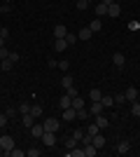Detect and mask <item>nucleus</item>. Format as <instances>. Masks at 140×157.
<instances>
[{
    "label": "nucleus",
    "mask_w": 140,
    "mask_h": 157,
    "mask_svg": "<svg viewBox=\"0 0 140 157\" xmlns=\"http://www.w3.org/2000/svg\"><path fill=\"white\" fill-rule=\"evenodd\" d=\"M7 120H9V117H7L5 113H0V129H5V127H7Z\"/></svg>",
    "instance_id": "f704fd0d"
},
{
    "label": "nucleus",
    "mask_w": 140,
    "mask_h": 157,
    "mask_svg": "<svg viewBox=\"0 0 140 157\" xmlns=\"http://www.w3.org/2000/svg\"><path fill=\"white\" fill-rule=\"evenodd\" d=\"M112 63L117 66V68H124V63H126V56H124L121 52H114V54H112Z\"/></svg>",
    "instance_id": "423d86ee"
},
{
    "label": "nucleus",
    "mask_w": 140,
    "mask_h": 157,
    "mask_svg": "<svg viewBox=\"0 0 140 157\" xmlns=\"http://www.w3.org/2000/svg\"><path fill=\"white\" fill-rule=\"evenodd\" d=\"M7 35H9V28L2 26V28H0V38H5V40H7Z\"/></svg>",
    "instance_id": "58836bf2"
},
{
    "label": "nucleus",
    "mask_w": 140,
    "mask_h": 157,
    "mask_svg": "<svg viewBox=\"0 0 140 157\" xmlns=\"http://www.w3.org/2000/svg\"><path fill=\"white\" fill-rule=\"evenodd\" d=\"M40 152H42L40 148H35V145H33L31 150H26V155H28V157H38V155H40Z\"/></svg>",
    "instance_id": "473e14b6"
},
{
    "label": "nucleus",
    "mask_w": 140,
    "mask_h": 157,
    "mask_svg": "<svg viewBox=\"0 0 140 157\" xmlns=\"http://www.w3.org/2000/svg\"><path fill=\"white\" fill-rule=\"evenodd\" d=\"M128 150H131V143H128V141H121V143L117 145V152H119V155H126Z\"/></svg>",
    "instance_id": "f3484780"
},
{
    "label": "nucleus",
    "mask_w": 140,
    "mask_h": 157,
    "mask_svg": "<svg viewBox=\"0 0 140 157\" xmlns=\"http://www.w3.org/2000/svg\"><path fill=\"white\" fill-rule=\"evenodd\" d=\"M100 98H103V92H100V89H91V92H89V101H100Z\"/></svg>",
    "instance_id": "4be33fe9"
},
{
    "label": "nucleus",
    "mask_w": 140,
    "mask_h": 157,
    "mask_svg": "<svg viewBox=\"0 0 140 157\" xmlns=\"http://www.w3.org/2000/svg\"><path fill=\"white\" fill-rule=\"evenodd\" d=\"M2 12H5V7H2V5H0V14H2Z\"/></svg>",
    "instance_id": "49530a36"
},
{
    "label": "nucleus",
    "mask_w": 140,
    "mask_h": 157,
    "mask_svg": "<svg viewBox=\"0 0 140 157\" xmlns=\"http://www.w3.org/2000/svg\"><path fill=\"white\" fill-rule=\"evenodd\" d=\"M73 136L77 138V141H82V136H84V129H75V131H73Z\"/></svg>",
    "instance_id": "4c0bfd02"
},
{
    "label": "nucleus",
    "mask_w": 140,
    "mask_h": 157,
    "mask_svg": "<svg viewBox=\"0 0 140 157\" xmlns=\"http://www.w3.org/2000/svg\"><path fill=\"white\" fill-rule=\"evenodd\" d=\"M100 2H105V5H110V2H114V0H100Z\"/></svg>",
    "instance_id": "c03bdc74"
},
{
    "label": "nucleus",
    "mask_w": 140,
    "mask_h": 157,
    "mask_svg": "<svg viewBox=\"0 0 140 157\" xmlns=\"http://www.w3.org/2000/svg\"><path fill=\"white\" fill-rule=\"evenodd\" d=\"M91 143H93V145H96V148L100 150V148H105V136H103V134L98 131L96 136H91Z\"/></svg>",
    "instance_id": "6e6552de"
},
{
    "label": "nucleus",
    "mask_w": 140,
    "mask_h": 157,
    "mask_svg": "<svg viewBox=\"0 0 140 157\" xmlns=\"http://www.w3.org/2000/svg\"><path fill=\"white\" fill-rule=\"evenodd\" d=\"M103 110H105V108H103L100 101H91V105H89V115H100Z\"/></svg>",
    "instance_id": "39448f33"
},
{
    "label": "nucleus",
    "mask_w": 140,
    "mask_h": 157,
    "mask_svg": "<svg viewBox=\"0 0 140 157\" xmlns=\"http://www.w3.org/2000/svg\"><path fill=\"white\" fill-rule=\"evenodd\" d=\"M0 148H2V150H12L14 148V138L9 136V134H2V136H0Z\"/></svg>",
    "instance_id": "7ed1b4c3"
},
{
    "label": "nucleus",
    "mask_w": 140,
    "mask_h": 157,
    "mask_svg": "<svg viewBox=\"0 0 140 157\" xmlns=\"http://www.w3.org/2000/svg\"><path fill=\"white\" fill-rule=\"evenodd\" d=\"M59 68H61V71H68V61H66V59L59 61Z\"/></svg>",
    "instance_id": "37998d69"
},
{
    "label": "nucleus",
    "mask_w": 140,
    "mask_h": 157,
    "mask_svg": "<svg viewBox=\"0 0 140 157\" xmlns=\"http://www.w3.org/2000/svg\"><path fill=\"white\" fill-rule=\"evenodd\" d=\"M96 152H98V148H96V145H93V143L84 145V157H93V155H96Z\"/></svg>",
    "instance_id": "6ab92c4d"
},
{
    "label": "nucleus",
    "mask_w": 140,
    "mask_h": 157,
    "mask_svg": "<svg viewBox=\"0 0 140 157\" xmlns=\"http://www.w3.org/2000/svg\"><path fill=\"white\" fill-rule=\"evenodd\" d=\"M77 143H80V141H77L75 136H68V138H66V148H68V150H73V148H77Z\"/></svg>",
    "instance_id": "b1692460"
},
{
    "label": "nucleus",
    "mask_w": 140,
    "mask_h": 157,
    "mask_svg": "<svg viewBox=\"0 0 140 157\" xmlns=\"http://www.w3.org/2000/svg\"><path fill=\"white\" fill-rule=\"evenodd\" d=\"M131 115L140 117V103H138V101H133V105H131Z\"/></svg>",
    "instance_id": "c756f323"
},
{
    "label": "nucleus",
    "mask_w": 140,
    "mask_h": 157,
    "mask_svg": "<svg viewBox=\"0 0 140 157\" xmlns=\"http://www.w3.org/2000/svg\"><path fill=\"white\" fill-rule=\"evenodd\" d=\"M21 122H23V127H28V129H31V127L35 124V122H33V113H26V115H21Z\"/></svg>",
    "instance_id": "4468645a"
},
{
    "label": "nucleus",
    "mask_w": 140,
    "mask_h": 157,
    "mask_svg": "<svg viewBox=\"0 0 140 157\" xmlns=\"http://www.w3.org/2000/svg\"><path fill=\"white\" fill-rule=\"evenodd\" d=\"M124 101H126V96H124V94H117V96H114V103H117V105H121Z\"/></svg>",
    "instance_id": "e433bc0d"
},
{
    "label": "nucleus",
    "mask_w": 140,
    "mask_h": 157,
    "mask_svg": "<svg viewBox=\"0 0 140 157\" xmlns=\"http://www.w3.org/2000/svg\"><path fill=\"white\" fill-rule=\"evenodd\" d=\"M0 47H5V38H0Z\"/></svg>",
    "instance_id": "a18cd8bd"
},
{
    "label": "nucleus",
    "mask_w": 140,
    "mask_h": 157,
    "mask_svg": "<svg viewBox=\"0 0 140 157\" xmlns=\"http://www.w3.org/2000/svg\"><path fill=\"white\" fill-rule=\"evenodd\" d=\"M87 2H89V0H87Z\"/></svg>",
    "instance_id": "8fccbe9b"
},
{
    "label": "nucleus",
    "mask_w": 140,
    "mask_h": 157,
    "mask_svg": "<svg viewBox=\"0 0 140 157\" xmlns=\"http://www.w3.org/2000/svg\"><path fill=\"white\" fill-rule=\"evenodd\" d=\"M16 110H19L21 115H26V113H31V103H28V101H21V103H19V108H16Z\"/></svg>",
    "instance_id": "a878e982"
},
{
    "label": "nucleus",
    "mask_w": 140,
    "mask_h": 157,
    "mask_svg": "<svg viewBox=\"0 0 140 157\" xmlns=\"http://www.w3.org/2000/svg\"><path fill=\"white\" fill-rule=\"evenodd\" d=\"M87 7H89L87 0H77V10H80V12H82V10H87Z\"/></svg>",
    "instance_id": "c9c22d12"
},
{
    "label": "nucleus",
    "mask_w": 140,
    "mask_h": 157,
    "mask_svg": "<svg viewBox=\"0 0 140 157\" xmlns=\"http://www.w3.org/2000/svg\"><path fill=\"white\" fill-rule=\"evenodd\" d=\"M124 96H126V101L133 103V101H138V89H135V87H128L126 92H124Z\"/></svg>",
    "instance_id": "9d476101"
},
{
    "label": "nucleus",
    "mask_w": 140,
    "mask_h": 157,
    "mask_svg": "<svg viewBox=\"0 0 140 157\" xmlns=\"http://www.w3.org/2000/svg\"><path fill=\"white\" fill-rule=\"evenodd\" d=\"M66 35H68V28L63 26V24L54 26V38H66Z\"/></svg>",
    "instance_id": "ddd939ff"
},
{
    "label": "nucleus",
    "mask_w": 140,
    "mask_h": 157,
    "mask_svg": "<svg viewBox=\"0 0 140 157\" xmlns=\"http://www.w3.org/2000/svg\"><path fill=\"white\" fill-rule=\"evenodd\" d=\"M66 47H68L66 38H56L54 40V49H56V52H66Z\"/></svg>",
    "instance_id": "9b49d317"
},
{
    "label": "nucleus",
    "mask_w": 140,
    "mask_h": 157,
    "mask_svg": "<svg viewBox=\"0 0 140 157\" xmlns=\"http://www.w3.org/2000/svg\"><path fill=\"white\" fill-rule=\"evenodd\" d=\"M9 59H12V61H14V63H16V61H19V59H21V56H19V54H16V52H9Z\"/></svg>",
    "instance_id": "79ce46f5"
},
{
    "label": "nucleus",
    "mask_w": 140,
    "mask_h": 157,
    "mask_svg": "<svg viewBox=\"0 0 140 157\" xmlns=\"http://www.w3.org/2000/svg\"><path fill=\"white\" fill-rule=\"evenodd\" d=\"M89 117V110L87 108H80V110H77V120H87Z\"/></svg>",
    "instance_id": "7c9ffc66"
},
{
    "label": "nucleus",
    "mask_w": 140,
    "mask_h": 157,
    "mask_svg": "<svg viewBox=\"0 0 140 157\" xmlns=\"http://www.w3.org/2000/svg\"><path fill=\"white\" fill-rule=\"evenodd\" d=\"M100 103H103V108H110V105H114V96H110V94H103Z\"/></svg>",
    "instance_id": "dca6fc26"
},
{
    "label": "nucleus",
    "mask_w": 140,
    "mask_h": 157,
    "mask_svg": "<svg viewBox=\"0 0 140 157\" xmlns=\"http://www.w3.org/2000/svg\"><path fill=\"white\" fill-rule=\"evenodd\" d=\"M91 35H93V33H91V28H89V26H84L80 33H77V38H80V40H89Z\"/></svg>",
    "instance_id": "a211bd4d"
},
{
    "label": "nucleus",
    "mask_w": 140,
    "mask_h": 157,
    "mask_svg": "<svg viewBox=\"0 0 140 157\" xmlns=\"http://www.w3.org/2000/svg\"><path fill=\"white\" fill-rule=\"evenodd\" d=\"M107 14V5L105 2H98V5H96V17H105Z\"/></svg>",
    "instance_id": "aec40b11"
},
{
    "label": "nucleus",
    "mask_w": 140,
    "mask_h": 157,
    "mask_svg": "<svg viewBox=\"0 0 140 157\" xmlns=\"http://www.w3.org/2000/svg\"><path fill=\"white\" fill-rule=\"evenodd\" d=\"M68 157H84V148H73V150H68Z\"/></svg>",
    "instance_id": "bb28decb"
},
{
    "label": "nucleus",
    "mask_w": 140,
    "mask_h": 157,
    "mask_svg": "<svg viewBox=\"0 0 140 157\" xmlns=\"http://www.w3.org/2000/svg\"><path fill=\"white\" fill-rule=\"evenodd\" d=\"M114 2H121V0H114Z\"/></svg>",
    "instance_id": "09e8293b"
},
{
    "label": "nucleus",
    "mask_w": 140,
    "mask_h": 157,
    "mask_svg": "<svg viewBox=\"0 0 140 157\" xmlns=\"http://www.w3.org/2000/svg\"><path fill=\"white\" fill-rule=\"evenodd\" d=\"M7 56H9V52H7L5 47H0V59H7Z\"/></svg>",
    "instance_id": "a19ab883"
},
{
    "label": "nucleus",
    "mask_w": 140,
    "mask_h": 157,
    "mask_svg": "<svg viewBox=\"0 0 140 157\" xmlns=\"http://www.w3.org/2000/svg\"><path fill=\"white\" fill-rule=\"evenodd\" d=\"M12 66H14V61L7 56V59H2V63H0V71H5V73H9L12 71Z\"/></svg>",
    "instance_id": "2eb2a0df"
},
{
    "label": "nucleus",
    "mask_w": 140,
    "mask_h": 157,
    "mask_svg": "<svg viewBox=\"0 0 140 157\" xmlns=\"http://www.w3.org/2000/svg\"><path fill=\"white\" fill-rule=\"evenodd\" d=\"M87 131H89V136H96V134L100 131V127H98V124H89V129H87Z\"/></svg>",
    "instance_id": "2f4dec72"
},
{
    "label": "nucleus",
    "mask_w": 140,
    "mask_h": 157,
    "mask_svg": "<svg viewBox=\"0 0 140 157\" xmlns=\"http://www.w3.org/2000/svg\"><path fill=\"white\" fill-rule=\"evenodd\" d=\"M61 85H63V89H70V87H73V75H63Z\"/></svg>",
    "instance_id": "cd10ccee"
},
{
    "label": "nucleus",
    "mask_w": 140,
    "mask_h": 157,
    "mask_svg": "<svg viewBox=\"0 0 140 157\" xmlns=\"http://www.w3.org/2000/svg\"><path fill=\"white\" fill-rule=\"evenodd\" d=\"M63 120H66V122H73V120H77V110H75L73 105L63 110Z\"/></svg>",
    "instance_id": "1a4fd4ad"
},
{
    "label": "nucleus",
    "mask_w": 140,
    "mask_h": 157,
    "mask_svg": "<svg viewBox=\"0 0 140 157\" xmlns=\"http://www.w3.org/2000/svg\"><path fill=\"white\" fill-rule=\"evenodd\" d=\"M96 124H98L100 129H105V127H107V117L103 115V113H100V115H96Z\"/></svg>",
    "instance_id": "393cba45"
},
{
    "label": "nucleus",
    "mask_w": 140,
    "mask_h": 157,
    "mask_svg": "<svg viewBox=\"0 0 140 157\" xmlns=\"http://www.w3.org/2000/svg\"><path fill=\"white\" fill-rule=\"evenodd\" d=\"M2 152H5V150H2V148H0V155H2Z\"/></svg>",
    "instance_id": "de8ad7c7"
},
{
    "label": "nucleus",
    "mask_w": 140,
    "mask_h": 157,
    "mask_svg": "<svg viewBox=\"0 0 140 157\" xmlns=\"http://www.w3.org/2000/svg\"><path fill=\"white\" fill-rule=\"evenodd\" d=\"M77 40H80V38H77V35H73V33H68V35H66V42H68V45H75Z\"/></svg>",
    "instance_id": "72a5a7b5"
},
{
    "label": "nucleus",
    "mask_w": 140,
    "mask_h": 157,
    "mask_svg": "<svg viewBox=\"0 0 140 157\" xmlns=\"http://www.w3.org/2000/svg\"><path fill=\"white\" fill-rule=\"evenodd\" d=\"M121 14V7H119V2H110V5H107V17H119Z\"/></svg>",
    "instance_id": "20e7f679"
},
{
    "label": "nucleus",
    "mask_w": 140,
    "mask_h": 157,
    "mask_svg": "<svg viewBox=\"0 0 140 157\" xmlns=\"http://www.w3.org/2000/svg\"><path fill=\"white\" fill-rule=\"evenodd\" d=\"M42 124H45V131H59V129H61V120H56V117H47Z\"/></svg>",
    "instance_id": "f03ea898"
},
{
    "label": "nucleus",
    "mask_w": 140,
    "mask_h": 157,
    "mask_svg": "<svg viewBox=\"0 0 140 157\" xmlns=\"http://www.w3.org/2000/svg\"><path fill=\"white\" fill-rule=\"evenodd\" d=\"M73 108H75V110H80V108H84V98H82L80 94H77V96L73 98Z\"/></svg>",
    "instance_id": "5701e85b"
},
{
    "label": "nucleus",
    "mask_w": 140,
    "mask_h": 157,
    "mask_svg": "<svg viewBox=\"0 0 140 157\" xmlns=\"http://www.w3.org/2000/svg\"><path fill=\"white\" fill-rule=\"evenodd\" d=\"M31 134H33V138H42V134H45V124H33V127H31Z\"/></svg>",
    "instance_id": "f8f14e48"
},
{
    "label": "nucleus",
    "mask_w": 140,
    "mask_h": 157,
    "mask_svg": "<svg viewBox=\"0 0 140 157\" xmlns=\"http://www.w3.org/2000/svg\"><path fill=\"white\" fill-rule=\"evenodd\" d=\"M59 105H61V110L70 108V105H73V96H70V94H63V96L59 98Z\"/></svg>",
    "instance_id": "0eeeda50"
},
{
    "label": "nucleus",
    "mask_w": 140,
    "mask_h": 157,
    "mask_svg": "<svg viewBox=\"0 0 140 157\" xmlns=\"http://www.w3.org/2000/svg\"><path fill=\"white\" fill-rule=\"evenodd\" d=\"M40 141H42V145H47V148H54V145H56V131H45Z\"/></svg>",
    "instance_id": "f257e3e1"
},
{
    "label": "nucleus",
    "mask_w": 140,
    "mask_h": 157,
    "mask_svg": "<svg viewBox=\"0 0 140 157\" xmlns=\"http://www.w3.org/2000/svg\"><path fill=\"white\" fill-rule=\"evenodd\" d=\"M89 28H91V33H98L100 28H103V21H100V19H93L91 24H89Z\"/></svg>",
    "instance_id": "412c9836"
},
{
    "label": "nucleus",
    "mask_w": 140,
    "mask_h": 157,
    "mask_svg": "<svg viewBox=\"0 0 140 157\" xmlns=\"http://www.w3.org/2000/svg\"><path fill=\"white\" fill-rule=\"evenodd\" d=\"M31 113H33V117H40V115H45L42 105H31Z\"/></svg>",
    "instance_id": "c85d7f7f"
},
{
    "label": "nucleus",
    "mask_w": 140,
    "mask_h": 157,
    "mask_svg": "<svg viewBox=\"0 0 140 157\" xmlns=\"http://www.w3.org/2000/svg\"><path fill=\"white\" fill-rule=\"evenodd\" d=\"M16 113H19V110H14V108H7V110H5V115H7V117H14Z\"/></svg>",
    "instance_id": "ea45409f"
}]
</instances>
